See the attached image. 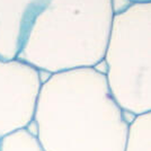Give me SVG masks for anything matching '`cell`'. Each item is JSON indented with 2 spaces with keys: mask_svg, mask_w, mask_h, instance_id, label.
I'll return each instance as SVG.
<instances>
[{
  "mask_svg": "<svg viewBox=\"0 0 151 151\" xmlns=\"http://www.w3.org/2000/svg\"><path fill=\"white\" fill-rule=\"evenodd\" d=\"M33 122L45 151H124L131 121L105 73L78 68L42 82Z\"/></svg>",
  "mask_w": 151,
  "mask_h": 151,
  "instance_id": "obj_1",
  "label": "cell"
},
{
  "mask_svg": "<svg viewBox=\"0 0 151 151\" xmlns=\"http://www.w3.org/2000/svg\"><path fill=\"white\" fill-rule=\"evenodd\" d=\"M114 16V0H50L17 59L49 75L95 68L104 61Z\"/></svg>",
  "mask_w": 151,
  "mask_h": 151,
  "instance_id": "obj_2",
  "label": "cell"
},
{
  "mask_svg": "<svg viewBox=\"0 0 151 151\" xmlns=\"http://www.w3.org/2000/svg\"><path fill=\"white\" fill-rule=\"evenodd\" d=\"M114 99L133 116L151 112V0L115 13L104 55Z\"/></svg>",
  "mask_w": 151,
  "mask_h": 151,
  "instance_id": "obj_3",
  "label": "cell"
},
{
  "mask_svg": "<svg viewBox=\"0 0 151 151\" xmlns=\"http://www.w3.org/2000/svg\"><path fill=\"white\" fill-rule=\"evenodd\" d=\"M42 82L34 67L0 59V139L33 122Z\"/></svg>",
  "mask_w": 151,
  "mask_h": 151,
  "instance_id": "obj_4",
  "label": "cell"
},
{
  "mask_svg": "<svg viewBox=\"0 0 151 151\" xmlns=\"http://www.w3.org/2000/svg\"><path fill=\"white\" fill-rule=\"evenodd\" d=\"M50 0H0V59H17Z\"/></svg>",
  "mask_w": 151,
  "mask_h": 151,
  "instance_id": "obj_5",
  "label": "cell"
},
{
  "mask_svg": "<svg viewBox=\"0 0 151 151\" xmlns=\"http://www.w3.org/2000/svg\"><path fill=\"white\" fill-rule=\"evenodd\" d=\"M124 151H151V112L135 115L130 122Z\"/></svg>",
  "mask_w": 151,
  "mask_h": 151,
  "instance_id": "obj_6",
  "label": "cell"
},
{
  "mask_svg": "<svg viewBox=\"0 0 151 151\" xmlns=\"http://www.w3.org/2000/svg\"><path fill=\"white\" fill-rule=\"evenodd\" d=\"M0 151H45L36 134L27 127L18 129L0 139Z\"/></svg>",
  "mask_w": 151,
  "mask_h": 151,
  "instance_id": "obj_7",
  "label": "cell"
},
{
  "mask_svg": "<svg viewBox=\"0 0 151 151\" xmlns=\"http://www.w3.org/2000/svg\"><path fill=\"white\" fill-rule=\"evenodd\" d=\"M130 2H142V1H150V0H127Z\"/></svg>",
  "mask_w": 151,
  "mask_h": 151,
  "instance_id": "obj_8",
  "label": "cell"
}]
</instances>
